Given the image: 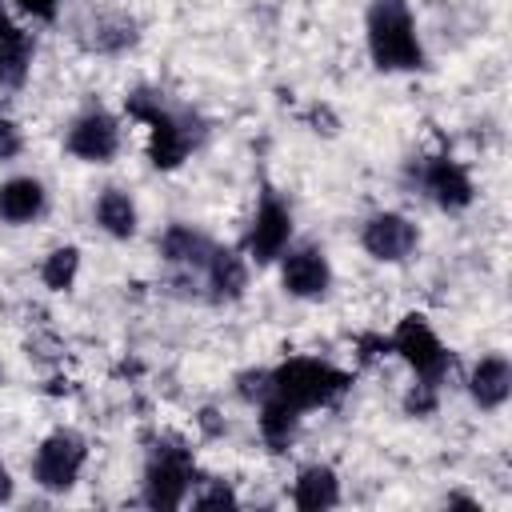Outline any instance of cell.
I'll return each mask as SVG.
<instances>
[{
	"label": "cell",
	"instance_id": "cell-7",
	"mask_svg": "<svg viewBox=\"0 0 512 512\" xmlns=\"http://www.w3.org/2000/svg\"><path fill=\"white\" fill-rule=\"evenodd\" d=\"M64 148H68V156H76L84 164H108L120 152V124H116V116L104 112V108L80 112L68 124V132H64Z\"/></svg>",
	"mask_w": 512,
	"mask_h": 512
},
{
	"label": "cell",
	"instance_id": "cell-11",
	"mask_svg": "<svg viewBox=\"0 0 512 512\" xmlns=\"http://www.w3.org/2000/svg\"><path fill=\"white\" fill-rule=\"evenodd\" d=\"M420 184H424L428 200H432L436 208H444V212H464V208L472 204V196H476L468 168H464L460 160H452V156L428 160V164L420 168Z\"/></svg>",
	"mask_w": 512,
	"mask_h": 512
},
{
	"label": "cell",
	"instance_id": "cell-21",
	"mask_svg": "<svg viewBox=\"0 0 512 512\" xmlns=\"http://www.w3.org/2000/svg\"><path fill=\"white\" fill-rule=\"evenodd\" d=\"M188 500H192V508H236L240 504L224 480H200V488L188 492Z\"/></svg>",
	"mask_w": 512,
	"mask_h": 512
},
{
	"label": "cell",
	"instance_id": "cell-13",
	"mask_svg": "<svg viewBox=\"0 0 512 512\" xmlns=\"http://www.w3.org/2000/svg\"><path fill=\"white\" fill-rule=\"evenodd\" d=\"M468 396L484 408V412H496L508 404L512 396V364L504 356H480L468 372Z\"/></svg>",
	"mask_w": 512,
	"mask_h": 512
},
{
	"label": "cell",
	"instance_id": "cell-8",
	"mask_svg": "<svg viewBox=\"0 0 512 512\" xmlns=\"http://www.w3.org/2000/svg\"><path fill=\"white\" fill-rule=\"evenodd\" d=\"M288 256H280V288L296 300H320L332 288V264L324 256V248L316 244H300V248H284Z\"/></svg>",
	"mask_w": 512,
	"mask_h": 512
},
{
	"label": "cell",
	"instance_id": "cell-5",
	"mask_svg": "<svg viewBox=\"0 0 512 512\" xmlns=\"http://www.w3.org/2000/svg\"><path fill=\"white\" fill-rule=\"evenodd\" d=\"M388 344H392V352L412 368V376L424 380V384H436V388H440L444 376L452 372V352L440 344V336L432 332V324H428L420 312H408V316L392 328Z\"/></svg>",
	"mask_w": 512,
	"mask_h": 512
},
{
	"label": "cell",
	"instance_id": "cell-2",
	"mask_svg": "<svg viewBox=\"0 0 512 512\" xmlns=\"http://www.w3.org/2000/svg\"><path fill=\"white\" fill-rule=\"evenodd\" d=\"M124 108H128L132 120L148 124V160H152V168L172 172V168H180L188 160V152L196 148L200 132L192 128V120L184 112H172L160 92L136 88V92L124 96Z\"/></svg>",
	"mask_w": 512,
	"mask_h": 512
},
{
	"label": "cell",
	"instance_id": "cell-26",
	"mask_svg": "<svg viewBox=\"0 0 512 512\" xmlns=\"http://www.w3.org/2000/svg\"><path fill=\"white\" fill-rule=\"evenodd\" d=\"M380 352H384V356L392 352L388 336H360V360H376Z\"/></svg>",
	"mask_w": 512,
	"mask_h": 512
},
{
	"label": "cell",
	"instance_id": "cell-15",
	"mask_svg": "<svg viewBox=\"0 0 512 512\" xmlns=\"http://www.w3.org/2000/svg\"><path fill=\"white\" fill-rule=\"evenodd\" d=\"M292 504L300 512H324L340 504V480L328 464H304L292 480Z\"/></svg>",
	"mask_w": 512,
	"mask_h": 512
},
{
	"label": "cell",
	"instance_id": "cell-20",
	"mask_svg": "<svg viewBox=\"0 0 512 512\" xmlns=\"http://www.w3.org/2000/svg\"><path fill=\"white\" fill-rule=\"evenodd\" d=\"M76 272H80V248L76 244H60L44 256L40 264V280L48 292H68L76 284Z\"/></svg>",
	"mask_w": 512,
	"mask_h": 512
},
{
	"label": "cell",
	"instance_id": "cell-9",
	"mask_svg": "<svg viewBox=\"0 0 512 512\" xmlns=\"http://www.w3.org/2000/svg\"><path fill=\"white\" fill-rule=\"evenodd\" d=\"M416 244H420V232H416V224H412L408 216H400V212H376V216H368V224H364V232H360V248H364L372 260H380V264H400V260H408V256L416 252Z\"/></svg>",
	"mask_w": 512,
	"mask_h": 512
},
{
	"label": "cell",
	"instance_id": "cell-17",
	"mask_svg": "<svg viewBox=\"0 0 512 512\" xmlns=\"http://www.w3.org/2000/svg\"><path fill=\"white\" fill-rule=\"evenodd\" d=\"M212 240L188 224H168L164 236H160V256L168 264H180V268H204L208 256H212Z\"/></svg>",
	"mask_w": 512,
	"mask_h": 512
},
{
	"label": "cell",
	"instance_id": "cell-6",
	"mask_svg": "<svg viewBox=\"0 0 512 512\" xmlns=\"http://www.w3.org/2000/svg\"><path fill=\"white\" fill-rule=\"evenodd\" d=\"M84 460H88L84 436L72 432V428H56V432H48V436L40 440V448H36V456H32V480H36L44 492H68V488L76 484Z\"/></svg>",
	"mask_w": 512,
	"mask_h": 512
},
{
	"label": "cell",
	"instance_id": "cell-3",
	"mask_svg": "<svg viewBox=\"0 0 512 512\" xmlns=\"http://www.w3.org/2000/svg\"><path fill=\"white\" fill-rule=\"evenodd\" d=\"M268 376H272V396L288 400L296 412L328 408L336 396H344L352 388V372H344L328 360H312V356H292V360L268 368Z\"/></svg>",
	"mask_w": 512,
	"mask_h": 512
},
{
	"label": "cell",
	"instance_id": "cell-10",
	"mask_svg": "<svg viewBox=\"0 0 512 512\" xmlns=\"http://www.w3.org/2000/svg\"><path fill=\"white\" fill-rule=\"evenodd\" d=\"M288 240H292V212H288V204L276 200V196H264L260 208H256V216H252L248 240H244L248 260H256V264H272V260L284 256Z\"/></svg>",
	"mask_w": 512,
	"mask_h": 512
},
{
	"label": "cell",
	"instance_id": "cell-14",
	"mask_svg": "<svg viewBox=\"0 0 512 512\" xmlns=\"http://www.w3.org/2000/svg\"><path fill=\"white\" fill-rule=\"evenodd\" d=\"M48 208V192L36 176H12L0 184V220L4 224H32Z\"/></svg>",
	"mask_w": 512,
	"mask_h": 512
},
{
	"label": "cell",
	"instance_id": "cell-19",
	"mask_svg": "<svg viewBox=\"0 0 512 512\" xmlns=\"http://www.w3.org/2000/svg\"><path fill=\"white\" fill-rule=\"evenodd\" d=\"M96 224H100L112 240H132V236H136V224H140L132 196H128L124 188H104L100 200H96Z\"/></svg>",
	"mask_w": 512,
	"mask_h": 512
},
{
	"label": "cell",
	"instance_id": "cell-22",
	"mask_svg": "<svg viewBox=\"0 0 512 512\" xmlns=\"http://www.w3.org/2000/svg\"><path fill=\"white\" fill-rule=\"evenodd\" d=\"M236 392H240V400H248V404H260V400L272 392V376H268V368H252V372H240V376H236Z\"/></svg>",
	"mask_w": 512,
	"mask_h": 512
},
{
	"label": "cell",
	"instance_id": "cell-23",
	"mask_svg": "<svg viewBox=\"0 0 512 512\" xmlns=\"http://www.w3.org/2000/svg\"><path fill=\"white\" fill-rule=\"evenodd\" d=\"M436 384H424V380H416L412 388H408V396H404V412L408 416H432L436 412Z\"/></svg>",
	"mask_w": 512,
	"mask_h": 512
},
{
	"label": "cell",
	"instance_id": "cell-25",
	"mask_svg": "<svg viewBox=\"0 0 512 512\" xmlns=\"http://www.w3.org/2000/svg\"><path fill=\"white\" fill-rule=\"evenodd\" d=\"M16 8H20L24 16H32V20L52 24V20H56V12H60V0H16Z\"/></svg>",
	"mask_w": 512,
	"mask_h": 512
},
{
	"label": "cell",
	"instance_id": "cell-4",
	"mask_svg": "<svg viewBox=\"0 0 512 512\" xmlns=\"http://www.w3.org/2000/svg\"><path fill=\"white\" fill-rule=\"evenodd\" d=\"M196 484V456L184 444H156L144 464V504L156 512H172L188 500Z\"/></svg>",
	"mask_w": 512,
	"mask_h": 512
},
{
	"label": "cell",
	"instance_id": "cell-18",
	"mask_svg": "<svg viewBox=\"0 0 512 512\" xmlns=\"http://www.w3.org/2000/svg\"><path fill=\"white\" fill-rule=\"evenodd\" d=\"M260 436H264V444H268V452H284L292 440H296V428H300V412L288 404V400H280V396H264L260 400Z\"/></svg>",
	"mask_w": 512,
	"mask_h": 512
},
{
	"label": "cell",
	"instance_id": "cell-1",
	"mask_svg": "<svg viewBox=\"0 0 512 512\" xmlns=\"http://www.w3.org/2000/svg\"><path fill=\"white\" fill-rule=\"evenodd\" d=\"M364 44L380 72H416L424 68V44L408 0H372L364 16Z\"/></svg>",
	"mask_w": 512,
	"mask_h": 512
},
{
	"label": "cell",
	"instance_id": "cell-27",
	"mask_svg": "<svg viewBox=\"0 0 512 512\" xmlns=\"http://www.w3.org/2000/svg\"><path fill=\"white\" fill-rule=\"evenodd\" d=\"M16 496V484H12V472L4 468V460H0V504H8Z\"/></svg>",
	"mask_w": 512,
	"mask_h": 512
},
{
	"label": "cell",
	"instance_id": "cell-12",
	"mask_svg": "<svg viewBox=\"0 0 512 512\" xmlns=\"http://www.w3.org/2000/svg\"><path fill=\"white\" fill-rule=\"evenodd\" d=\"M36 40L28 28H20L4 8H0V88H24L28 68H32Z\"/></svg>",
	"mask_w": 512,
	"mask_h": 512
},
{
	"label": "cell",
	"instance_id": "cell-24",
	"mask_svg": "<svg viewBox=\"0 0 512 512\" xmlns=\"http://www.w3.org/2000/svg\"><path fill=\"white\" fill-rule=\"evenodd\" d=\"M20 152H24V132H20V124L8 120V116H0V164H4V160H16Z\"/></svg>",
	"mask_w": 512,
	"mask_h": 512
},
{
	"label": "cell",
	"instance_id": "cell-16",
	"mask_svg": "<svg viewBox=\"0 0 512 512\" xmlns=\"http://www.w3.org/2000/svg\"><path fill=\"white\" fill-rule=\"evenodd\" d=\"M204 276L216 300H240L248 288V256H240L236 248H212Z\"/></svg>",
	"mask_w": 512,
	"mask_h": 512
}]
</instances>
